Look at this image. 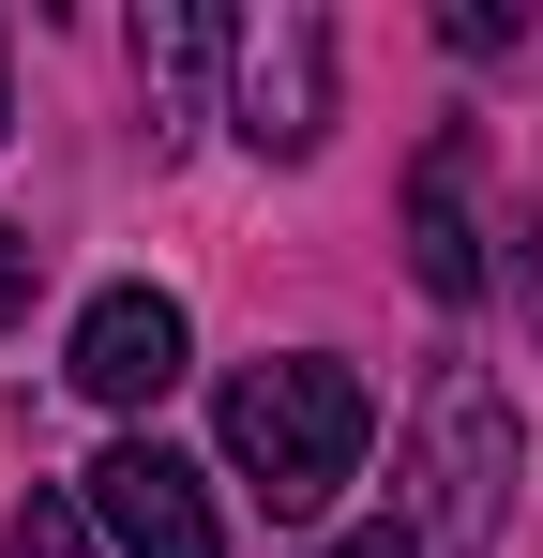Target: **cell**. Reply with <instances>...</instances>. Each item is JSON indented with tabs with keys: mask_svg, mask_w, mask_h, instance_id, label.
I'll use <instances>...</instances> for the list:
<instances>
[{
	"mask_svg": "<svg viewBox=\"0 0 543 558\" xmlns=\"http://www.w3.org/2000/svg\"><path fill=\"white\" fill-rule=\"evenodd\" d=\"M514 468H529L514 392H498L483 363H438V377H423V423H408L393 513L348 529L333 558H498V529H514Z\"/></svg>",
	"mask_w": 543,
	"mask_h": 558,
	"instance_id": "1",
	"label": "cell"
},
{
	"mask_svg": "<svg viewBox=\"0 0 543 558\" xmlns=\"http://www.w3.org/2000/svg\"><path fill=\"white\" fill-rule=\"evenodd\" d=\"M362 438H377V392H362L333 348H287V363L227 377V468L257 483L272 513H333L362 483Z\"/></svg>",
	"mask_w": 543,
	"mask_h": 558,
	"instance_id": "2",
	"label": "cell"
},
{
	"mask_svg": "<svg viewBox=\"0 0 543 558\" xmlns=\"http://www.w3.org/2000/svg\"><path fill=\"white\" fill-rule=\"evenodd\" d=\"M227 61H242V151L272 167H302L317 136H333V15H302V0H272L257 31H227Z\"/></svg>",
	"mask_w": 543,
	"mask_h": 558,
	"instance_id": "3",
	"label": "cell"
},
{
	"mask_svg": "<svg viewBox=\"0 0 543 558\" xmlns=\"http://www.w3.org/2000/svg\"><path fill=\"white\" fill-rule=\"evenodd\" d=\"M90 529L121 558H227V513H212V483L167 453V438H121V453L90 468V498H76Z\"/></svg>",
	"mask_w": 543,
	"mask_h": 558,
	"instance_id": "4",
	"label": "cell"
},
{
	"mask_svg": "<svg viewBox=\"0 0 543 558\" xmlns=\"http://www.w3.org/2000/svg\"><path fill=\"white\" fill-rule=\"evenodd\" d=\"M408 272L438 287V302H483L498 287V227H483V136L438 121L423 136V167H408Z\"/></svg>",
	"mask_w": 543,
	"mask_h": 558,
	"instance_id": "5",
	"label": "cell"
},
{
	"mask_svg": "<svg viewBox=\"0 0 543 558\" xmlns=\"http://www.w3.org/2000/svg\"><path fill=\"white\" fill-rule=\"evenodd\" d=\"M181 363H196V317L167 287H106L76 317V392L90 408H152V392H181Z\"/></svg>",
	"mask_w": 543,
	"mask_h": 558,
	"instance_id": "6",
	"label": "cell"
},
{
	"mask_svg": "<svg viewBox=\"0 0 543 558\" xmlns=\"http://www.w3.org/2000/svg\"><path fill=\"white\" fill-rule=\"evenodd\" d=\"M136 61H152V136H181V121H196V76L227 61V31H212V15H152Z\"/></svg>",
	"mask_w": 543,
	"mask_h": 558,
	"instance_id": "7",
	"label": "cell"
},
{
	"mask_svg": "<svg viewBox=\"0 0 543 558\" xmlns=\"http://www.w3.org/2000/svg\"><path fill=\"white\" fill-rule=\"evenodd\" d=\"M0 558H90V513L76 498H31V513L0 529Z\"/></svg>",
	"mask_w": 543,
	"mask_h": 558,
	"instance_id": "8",
	"label": "cell"
},
{
	"mask_svg": "<svg viewBox=\"0 0 543 558\" xmlns=\"http://www.w3.org/2000/svg\"><path fill=\"white\" fill-rule=\"evenodd\" d=\"M31 287H46V242H31V227H0V317H31Z\"/></svg>",
	"mask_w": 543,
	"mask_h": 558,
	"instance_id": "9",
	"label": "cell"
},
{
	"mask_svg": "<svg viewBox=\"0 0 543 558\" xmlns=\"http://www.w3.org/2000/svg\"><path fill=\"white\" fill-rule=\"evenodd\" d=\"M0 136H15V106H0Z\"/></svg>",
	"mask_w": 543,
	"mask_h": 558,
	"instance_id": "10",
	"label": "cell"
}]
</instances>
